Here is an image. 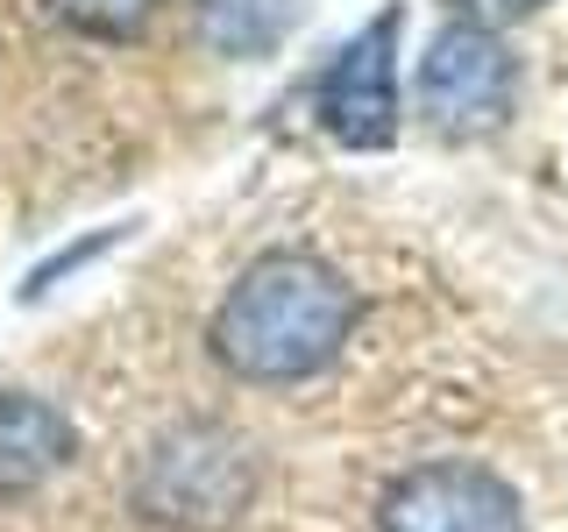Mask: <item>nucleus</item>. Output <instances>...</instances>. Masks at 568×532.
Segmentation results:
<instances>
[{"label":"nucleus","mask_w":568,"mask_h":532,"mask_svg":"<svg viewBox=\"0 0 568 532\" xmlns=\"http://www.w3.org/2000/svg\"><path fill=\"white\" fill-rule=\"evenodd\" d=\"M355 334V291L306 248H271L227 284L213 313V355L242 383H306Z\"/></svg>","instance_id":"f257e3e1"},{"label":"nucleus","mask_w":568,"mask_h":532,"mask_svg":"<svg viewBox=\"0 0 568 532\" xmlns=\"http://www.w3.org/2000/svg\"><path fill=\"white\" fill-rule=\"evenodd\" d=\"M248 497H256L248 440L213 419L171 426L135 469V511L164 532H227L248 511Z\"/></svg>","instance_id":"f03ea898"},{"label":"nucleus","mask_w":568,"mask_h":532,"mask_svg":"<svg viewBox=\"0 0 568 532\" xmlns=\"http://www.w3.org/2000/svg\"><path fill=\"white\" fill-rule=\"evenodd\" d=\"M419 121L434 135H497L519 100V58L505 50V35L484 22H455L426 43L419 79H413Z\"/></svg>","instance_id":"7ed1b4c3"},{"label":"nucleus","mask_w":568,"mask_h":532,"mask_svg":"<svg viewBox=\"0 0 568 532\" xmlns=\"http://www.w3.org/2000/svg\"><path fill=\"white\" fill-rule=\"evenodd\" d=\"M398 29L405 14L384 8L369 14L363 29L334 50V64L320 71V129H327L342 150H390L398 142Z\"/></svg>","instance_id":"20e7f679"},{"label":"nucleus","mask_w":568,"mask_h":532,"mask_svg":"<svg viewBox=\"0 0 568 532\" xmlns=\"http://www.w3.org/2000/svg\"><path fill=\"white\" fill-rule=\"evenodd\" d=\"M384 532H526V504L484 461H426L377 504Z\"/></svg>","instance_id":"39448f33"},{"label":"nucleus","mask_w":568,"mask_h":532,"mask_svg":"<svg viewBox=\"0 0 568 532\" xmlns=\"http://www.w3.org/2000/svg\"><path fill=\"white\" fill-rule=\"evenodd\" d=\"M79 454V426H71L50 398L29 390H0V504L43 490L58 469H71Z\"/></svg>","instance_id":"423d86ee"},{"label":"nucleus","mask_w":568,"mask_h":532,"mask_svg":"<svg viewBox=\"0 0 568 532\" xmlns=\"http://www.w3.org/2000/svg\"><path fill=\"white\" fill-rule=\"evenodd\" d=\"M306 0H192V29L213 58H271Z\"/></svg>","instance_id":"0eeeda50"},{"label":"nucleus","mask_w":568,"mask_h":532,"mask_svg":"<svg viewBox=\"0 0 568 532\" xmlns=\"http://www.w3.org/2000/svg\"><path fill=\"white\" fill-rule=\"evenodd\" d=\"M156 8H164V0H50V14H58L64 29L100 35V43H129V35H142Z\"/></svg>","instance_id":"6e6552de"},{"label":"nucleus","mask_w":568,"mask_h":532,"mask_svg":"<svg viewBox=\"0 0 568 532\" xmlns=\"http://www.w3.org/2000/svg\"><path fill=\"white\" fill-rule=\"evenodd\" d=\"M547 0H455L462 22H484V29H505V22H526V14H540Z\"/></svg>","instance_id":"1a4fd4ad"}]
</instances>
